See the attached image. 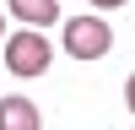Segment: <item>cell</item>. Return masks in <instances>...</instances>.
<instances>
[{
    "label": "cell",
    "mask_w": 135,
    "mask_h": 130,
    "mask_svg": "<svg viewBox=\"0 0 135 130\" xmlns=\"http://www.w3.org/2000/svg\"><path fill=\"white\" fill-rule=\"evenodd\" d=\"M0 54H6V71L11 76H43L49 60H54V43L43 38V27H22V32H6Z\"/></svg>",
    "instance_id": "obj_1"
},
{
    "label": "cell",
    "mask_w": 135,
    "mask_h": 130,
    "mask_svg": "<svg viewBox=\"0 0 135 130\" xmlns=\"http://www.w3.org/2000/svg\"><path fill=\"white\" fill-rule=\"evenodd\" d=\"M114 49V32L103 16H70L65 22V54L70 60H103Z\"/></svg>",
    "instance_id": "obj_2"
},
{
    "label": "cell",
    "mask_w": 135,
    "mask_h": 130,
    "mask_svg": "<svg viewBox=\"0 0 135 130\" xmlns=\"http://www.w3.org/2000/svg\"><path fill=\"white\" fill-rule=\"evenodd\" d=\"M0 130H43L38 103H32V98H22V92L0 98Z\"/></svg>",
    "instance_id": "obj_3"
},
{
    "label": "cell",
    "mask_w": 135,
    "mask_h": 130,
    "mask_svg": "<svg viewBox=\"0 0 135 130\" xmlns=\"http://www.w3.org/2000/svg\"><path fill=\"white\" fill-rule=\"evenodd\" d=\"M6 11L22 27H54L60 22V0H6Z\"/></svg>",
    "instance_id": "obj_4"
},
{
    "label": "cell",
    "mask_w": 135,
    "mask_h": 130,
    "mask_svg": "<svg viewBox=\"0 0 135 130\" xmlns=\"http://www.w3.org/2000/svg\"><path fill=\"white\" fill-rule=\"evenodd\" d=\"M97 11H119V6H130V0H92Z\"/></svg>",
    "instance_id": "obj_5"
},
{
    "label": "cell",
    "mask_w": 135,
    "mask_h": 130,
    "mask_svg": "<svg viewBox=\"0 0 135 130\" xmlns=\"http://www.w3.org/2000/svg\"><path fill=\"white\" fill-rule=\"evenodd\" d=\"M124 103H130V114H135V76L124 81Z\"/></svg>",
    "instance_id": "obj_6"
},
{
    "label": "cell",
    "mask_w": 135,
    "mask_h": 130,
    "mask_svg": "<svg viewBox=\"0 0 135 130\" xmlns=\"http://www.w3.org/2000/svg\"><path fill=\"white\" fill-rule=\"evenodd\" d=\"M0 43H6V11H0Z\"/></svg>",
    "instance_id": "obj_7"
}]
</instances>
